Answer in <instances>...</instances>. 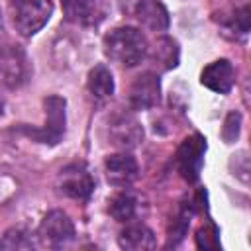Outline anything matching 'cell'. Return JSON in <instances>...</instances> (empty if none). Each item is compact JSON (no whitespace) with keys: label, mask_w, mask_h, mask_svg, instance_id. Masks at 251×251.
<instances>
[{"label":"cell","mask_w":251,"mask_h":251,"mask_svg":"<svg viewBox=\"0 0 251 251\" xmlns=\"http://www.w3.org/2000/svg\"><path fill=\"white\" fill-rule=\"evenodd\" d=\"M200 82L218 94H227L235 84V69L227 59H218L206 65L200 73Z\"/></svg>","instance_id":"10"},{"label":"cell","mask_w":251,"mask_h":251,"mask_svg":"<svg viewBox=\"0 0 251 251\" xmlns=\"http://www.w3.org/2000/svg\"><path fill=\"white\" fill-rule=\"evenodd\" d=\"M51 14V0H10V16L14 27L25 37L37 33L49 22Z\"/></svg>","instance_id":"2"},{"label":"cell","mask_w":251,"mask_h":251,"mask_svg":"<svg viewBox=\"0 0 251 251\" xmlns=\"http://www.w3.org/2000/svg\"><path fill=\"white\" fill-rule=\"evenodd\" d=\"M196 247L200 249H218L220 247V237L218 229L214 226H204L196 233Z\"/></svg>","instance_id":"21"},{"label":"cell","mask_w":251,"mask_h":251,"mask_svg":"<svg viewBox=\"0 0 251 251\" xmlns=\"http://www.w3.org/2000/svg\"><path fill=\"white\" fill-rule=\"evenodd\" d=\"M29 78V65L25 53L18 45H0V84L6 88H20Z\"/></svg>","instance_id":"6"},{"label":"cell","mask_w":251,"mask_h":251,"mask_svg":"<svg viewBox=\"0 0 251 251\" xmlns=\"http://www.w3.org/2000/svg\"><path fill=\"white\" fill-rule=\"evenodd\" d=\"M118 243L122 249H127V251H145V249H153L157 245L153 231L143 224L126 226L118 235Z\"/></svg>","instance_id":"14"},{"label":"cell","mask_w":251,"mask_h":251,"mask_svg":"<svg viewBox=\"0 0 251 251\" xmlns=\"http://www.w3.org/2000/svg\"><path fill=\"white\" fill-rule=\"evenodd\" d=\"M218 24L224 27L226 33L235 35H245L249 31V24H251V12L249 6H241V8H231L229 12H222L220 18H216Z\"/></svg>","instance_id":"17"},{"label":"cell","mask_w":251,"mask_h":251,"mask_svg":"<svg viewBox=\"0 0 251 251\" xmlns=\"http://www.w3.org/2000/svg\"><path fill=\"white\" fill-rule=\"evenodd\" d=\"M37 239L41 241V245L51 249L67 247L75 239V226L63 210H51L39 224Z\"/></svg>","instance_id":"3"},{"label":"cell","mask_w":251,"mask_h":251,"mask_svg":"<svg viewBox=\"0 0 251 251\" xmlns=\"http://www.w3.org/2000/svg\"><path fill=\"white\" fill-rule=\"evenodd\" d=\"M129 12L151 31H163L169 27V12L161 0H133Z\"/></svg>","instance_id":"11"},{"label":"cell","mask_w":251,"mask_h":251,"mask_svg":"<svg viewBox=\"0 0 251 251\" xmlns=\"http://www.w3.org/2000/svg\"><path fill=\"white\" fill-rule=\"evenodd\" d=\"M108 212L116 222H131L137 216V198L124 190L108 200Z\"/></svg>","instance_id":"18"},{"label":"cell","mask_w":251,"mask_h":251,"mask_svg":"<svg viewBox=\"0 0 251 251\" xmlns=\"http://www.w3.org/2000/svg\"><path fill=\"white\" fill-rule=\"evenodd\" d=\"M57 190L73 200H88L94 190V178L84 163H71L59 171Z\"/></svg>","instance_id":"5"},{"label":"cell","mask_w":251,"mask_h":251,"mask_svg":"<svg viewBox=\"0 0 251 251\" xmlns=\"http://www.w3.org/2000/svg\"><path fill=\"white\" fill-rule=\"evenodd\" d=\"M239 127H241V114L239 112H229L226 122H224V127H222V137L226 139V143H231V141L237 139Z\"/></svg>","instance_id":"22"},{"label":"cell","mask_w":251,"mask_h":251,"mask_svg":"<svg viewBox=\"0 0 251 251\" xmlns=\"http://www.w3.org/2000/svg\"><path fill=\"white\" fill-rule=\"evenodd\" d=\"M45 108H47V122H45V129L43 131H35L33 135L39 137L41 143H57L65 131V100L51 96L49 100H45Z\"/></svg>","instance_id":"13"},{"label":"cell","mask_w":251,"mask_h":251,"mask_svg":"<svg viewBox=\"0 0 251 251\" xmlns=\"http://www.w3.org/2000/svg\"><path fill=\"white\" fill-rule=\"evenodd\" d=\"M178 45L171 37H159L151 49V63L159 71H171L178 65Z\"/></svg>","instance_id":"16"},{"label":"cell","mask_w":251,"mask_h":251,"mask_svg":"<svg viewBox=\"0 0 251 251\" xmlns=\"http://www.w3.org/2000/svg\"><path fill=\"white\" fill-rule=\"evenodd\" d=\"M104 171H106V178L112 186L118 188H126L129 186L135 178H137V161L129 155V153H114L110 157H106L104 161Z\"/></svg>","instance_id":"9"},{"label":"cell","mask_w":251,"mask_h":251,"mask_svg":"<svg viewBox=\"0 0 251 251\" xmlns=\"http://www.w3.org/2000/svg\"><path fill=\"white\" fill-rule=\"evenodd\" d=\"M206 139L200 133H192L182 139L176 149V169L186 182H196L204 167Z\"/></svg>","instance_id":"4"},{"label":"cell","mask_w":251,"mask_h":251,"mask_svg":"<svg viewBox=\"0 0 251 251\" xmlns=\"http://www.w3.org/2000/svg\"><path fill=\"white\" fill-rule=\"evenodd\" d=\"M102 47H104V55L110 61L127 69L139 65L149 53V43L145 35L131 25H122L106 33Z\"/></svg>","instance_id":"1"},{"label":"cell","mask_w":251,"mask_h":251,"mask_svg":"<svg viewBox=\"0 0 251 251\" xmlns=\"http://www.w3.org/2000/svg\"><path fill=\"white\" fill-rule=\"evenodd\" d=\"M190 216H192L190 204H182L178 208V214L175 216V220L171 224V229H169V245H176L184 237V233L188 229V224H190Z\"/></svg>","instance_id":"20"},{"label":"cell","mask_w":251,"mask_h":251,"mask_svg":"<svg viewBox=\"0 0 251 251\" xmlns=\"http://www.w3.org/2000/svg\"><path fill=\"white\" fill-rule=\"evenodd\" d=\"M86 88L96 102H104L114 94V76L106 65H96L90 69L86 78Z\"/></svg>","instance_id":"15"},{"label":"cell","mask_w":251,"mask_h":251,"mask_svg":"<svg viewBox=\"0 0 251 251\" xmlns=\"http://www.w3.org/2000/svg\"><path fill=\"white\" fill-rule=\"evenodd\" d=\"M33 245L35 243H33L31 233L22 226L10 227L0 239V249H16V251L24 249L25 251V249H33Z\"/></svg>","instance_id":"19"},{"label":"cell","mask_w":251,"mask_h":251,"mask_svg":"<svg viewBox=\"0 0 251 251\" xmlns=\"http://www.w3.org/2000/svg\"><path fill=\"white\" fill-rule=\"evenodd\" d=\"M161 100V82L155 73H141L129 86V104L133 110H149Z\"/></svg>","instance_id":"8"},{"label":"cell","mask_w":251,"mask_h":251,"mask_svg":"<svg viewBox=\"0 0 251 251\" xmlns=\"http://www.w3.org/2000/svg\"><path fill=\"white\" fill-rule=\"evenodd\" d=\"M108 135H110L112 145L126 151V149H133L139 145V141L143 139V127L139 126V122L133 116L118 114L110 120Z\"/></svg>","instance_id":"7"},{"label":"cell","mask_w":251,"mask_h":251,"mask_svg":"<svg viewBox=\"0 0 251 251\" xmlns=\"http://www.w3.org/2000/svg\"><path fill=\"white\" fill-rule=\"evenodd\" d=\"M63 14L76 25H96L104 18L100 0H61Z\"/></svg>","instance_id":"12"}]
</instances>
